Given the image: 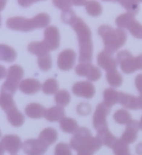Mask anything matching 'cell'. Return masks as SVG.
<instances>
[{"label":"cell","mask_w":142,"mask_h":155,"mask_svg":"<svg viewBox=\"0 0 142 155\" xmlns=\"http://www.w3.org/2000/svg\"><path fill=\"white\" fill-rule=\"evenodd\" d=\"M76 31L79 45V61L80 64L91 62L92 60L93 46L92 42V33L89 26L79 17H76L70 24Z\"/></svg>","instance_id":"6da1fadb"},{"label":"cell","mask_w":142,"mask_h":155,"mask_svg":"<svg viewBox=\"0 0 142 155\" xmlns=\"http://www.w3.org/2000/svg\"><path fill=\"white\" fill-rule=\"evenodd\" d=\"M60 125L61 130H63V132L68 133V134H75L79 128L76 120L68 117L63 118L60 121Z\"/></svg>","instance_id":"d4e9b609"},{"label":"cell","mask_w":142,"mask_h":155,"mask_svg":"<svg viewBox=\"0 0 142 155\" xmlns=\"http://www.w3.org/2000/svg\"><path fill=\"white\" fill-rule=\"evenodd\" d=\"M70 146L77 152L89 151L94 153L101 148L102 144L100 143L96 137L92 135L89 129L79 127L71 139Z\"/></svg>","instance_id":"277c9868"},{"label":"cell","mask_w":142,"mask_h":155,"mask_svg":"<svg viewBox=\"0 0 142 155\" xmlns=\"http://www.w3.org/2000/svg\"><path fill=\"white\" fill-rule=\"evenodd\" d=\"M27 50L30 53L36 55L38 57H42L49 55V51H51L44 41L31 43L28 44Z\"/></svg>","instance_id":"e0dca14e"},{"label":"cell","mask_w":142,"mask_h":155,"mask_svg":"<svg viewBox=\"0 0 142 155\" xmlns=\"http://www.w3.org/2000/svg\"><path fill=\"white\" fill-rule=\"evenodd\" d=\"M7 74V72L6 68H5L2 65H0V80H2V79L4 78Z\"/></svg>","instance_id":"b9f144b4"},{"label":"cell","mask_w":142,"mask_h":155,"mask_svg":"<svg viewBox=\"0 0 142 155\" xmlns=\"http://www.w3.org/2000/svg\"><path fill=\"white\" fill-rule=\"evenodd\" d=\"M0 107L7 114L12 109H15L16 106L13 99V96L7 93H0Z\"/></svg>","instance_id":"4316f807"},{"label":"cell","mask_w":142,"mask_h":155,"mask_svg":"<svg viewBox=\"0 0 142 155\" xmlns=\"http://www.w3.org/2000/svg\"><path fill=\"white\" fill-rule=\"evenodd\" d=\"M112 107L108 106L103 101L98 104L93 115V125L96 131L108 128L107 117L109 114Z\"/></svg>","instance_id":"52a82bcc"},{"label":"cell","mask_w":142,"mask_h":155,"mask_svg":"<svg viewBox=\"0 0 142 155\" xmlns=\"http://www.w3.org/2000/svg\"><path fill=\"white\" fill-rule=\"evenodd\" d=\"M41 88L40 81L32 78H28L23 80L19 84V89L22 93L28 94V95H32L37 92H39Z\"/></svg>","instance_id":"2e32d148"},{"label":"cell","mask_w":142,"mask_h":155,"mask_svg":"<svg viewBox=\"0 0 142 155\" xmlns=\"http://www.w3.org/2000/svg\"><path fill=\"white\" fill-rule=\"evenodd\" d=\"M46 109L44 107L37 103H31L27 105L25 108L26 115L30 118L38 119L44 116Z\"/></svg>","instance_id":"ffe728a7"},{"label":"cell","mask_w":142,"mask_h":155,"mask_svg":"<svg viewBox=\"0 0 142 155\" xmlns=\"http://www.w3.org/2000/svg\"><path fill=\"white\" fill-rule=\"evenodd\" d=\"M135 84L137 91L140 93V95H142V74L137 76L135 79Z\"/></svg>","instance_id":"ab89813d"},{"label":"cell","mask_w":142,"mask_h":155,"mask_svg":"<svg viewBox=\"0 0 142 155\" xmlns=\"http://www.w3.org/2000/svg\"><path fill=\"white\" fill-rule=\"evenodd\" d=\"M53 3L56 7L63 11L70 9L72 4V1H53Z\"/></svg>","instance_id":"f35d334b"},{"label":"cell","mask_w":142,"mask_h":155,"mask_svg":"<svg viewBox=\"0 0 142 155\" xmlns=\"http://www.w3.org/2000/svg\"><path fill=\"white\" fill-rule=\"evenodd\" d=\"M72 4L74 5H79V6H80V5H84L85 6L87 1H72Z\"/></svg>","instance_id":"ee69618b"},{"label":"cell","mask_w":142,"mask_h":155,"mask_svg":"<svg viewBox=\"0 0 142 155\" xmlns=\"http://www.w3.org/2000/svg\"><path fill=\"white\" fill-rule=\"evenodd\" d=\"M76 14L73 10L68 9L65 10V11H63L62 12V14H61V19L63 23H66V24H69L70 25L71 23H72L73 19L76 18Z\"/></svg>","instance_id":"8d00e7d4"},{"label":"cell","mask_w":142,"mask_h":155,"mask_svg":"<svg viewBox=\"0 0 142 155\" xmlns=\"http://www.w3.org/2000/svg\"><path fill=\"white\" fill-rule=\"evenodd\" d=\"M98 33L102 37L105 44V51L112 55L121 48L127 40V34L123 29H114L111 26H100Z\"/></svg>","instance_id":"3957f363"},{"label":"cell","mask_w":142,"mask_h":155,"mask_svg":"<svg viewBox=\"0 0 142 155\" xmlns=\"http://www.w3.org/2000/svg\"><path fill=\"white\" fill-rule=\"evenodd\" d=\"M7 120L15 127H20L24 125L25 118L17 108H15L7 113Z\"/></svg>","instance_id":"cb8c5ba5"},{"label":"cell","mask_w":142,"mask_h":155,"mask_svg":"<svg viewBox=\"0 0 142 155\" xmlns=\"http://www.w3.org/2000/svg\"><path fill=\"white\" fill-rule=\"evenodd\" d=\"M1 23H2V17L0 15V27H1Z\"/></svg>","instance_id":"f907efd6"},{"label":"cell","mask_w":142,"mask_h":155,"mask_svg":"<svg viewBox=\"0 0 142 155\" xmlns=\"http://www.w3.org/2000/svg\"><path fill=\"white\" fill-rule=\"evenodd\" d=\"M48 147L40 138L28 139L23 143V150L27 155H43L47 152Z\"/></svg>","instance_id":"ba28073f"},{"label":"cell","mask_w":142,"mask_h":155,"mask_svg":"<svg viewBox=\"0 0 142 155\" xmlns=\"http://www.w3.org/2000/svg\"><path fill=\"white\" fill-rule=\"evenodd\" d=\"M51 18L46 13H40L31 19L24 17H11L7 19V27L11 30L19 31H31L37 28L47 27Z\"/></svg>","instance_id":"7a4b0ae2"},{"label":"cell","mask_w":142,"mask_h":155,"mask_svg":"<svg viewBox=\"0 0 142 155\" xmlns=\"http://www.w3.org/2000/svg\"><path fill=\"white\" fill-rule=\"evenodd\" d=\"M46 120L51 122L55 121H60L63 118L65 117V111L63 108L60 106H53L48 109H46L44 114Z\"/></svg>","instance_id":"ac0fdd59"},{"label":"cell","mask_w":142,"mask_h":155,"mask_svg":"<svg viewBox=\"0 0 142 155\" xmlns=\"http://www.w3.org/2000/svg\"><path fill=\"white\" fill-rule=\"evenodd\" d=\"M117 64H120L121 70L126 74L133 73L137 70L142 69L141 62L139 56L133 57V56L127 50L120 51L117 55Z\"/></svg>","instance_id":"5b68a950"},{"label":"cell","mask_w":142,"mask_h":155,"mask_svg":"<svg viewBox=\"0 0 142 155\" xmlns=\"http://www.w3.org/2000/svg\"><path fill=\"white\" fill-rule=\"evenodd\" d=\"M119 2L123 6L128 13L133 15H137L139 12L140 6L137 1H119Z\"/></svg>","instance_id":"836d02e7"},{"label":"cell","mask_w":142,"mask_h":155,"mask_svg":"<svg viewBox=\"0 0 142 155\" xmlns=\"http://www.w3.org/2000/svg\"><path fill=\"white\" fill-rule=\"evenodd\" d=\"M39 138L45 142L47 146H51L57 141L58 134L56 132V130L52 128H47L40 133Z\"/></svg>","instance_id":"603a6c76"},{"label":"cell","mask_w":142,"mask_h":155,"mask_svg":"<svg viewBox=\"0 0 142 155\" xmlns=\"http://www.w3.org/2000/svg\"><path fill=\"white\" fill-rule=\"evenodd\" d=\"M0 137H1V131H0Z\"/></svg>","instance_id":"816d5d0a"},{"label":"cell","mask_w":142,"mask_h":155,"mask_svg":"<svg viewBox=\"0 0 142 155\" xmlns=\"http://www.w3.org/2000/svg\"><path fill=\"white\" fill-rule=\"evenodd\" d=\"M43 92L47 95L57 93L59 89V84L56 79L50 78L45 81L42 86Z\"/></svg>","instance_id":"1f68e13d"},{"label":"cell","mask_w":142,"mask_h":155,"mask_svg":"<svg viewBox=\"0 0 142 155\" xmlns=\"http://www.w3.org/2000/svg\"><path fill=\"white\" fill-rule=\"evenodd\" d=\"M19 2V4L21 5L22 7H27L29 6L34 3V2H36L38 1H32V0H31V1H27V0H20V1H18Z\"/></svg>","instance_id":"60d3db41"},{"label":"cell","mask_w":142,"mask_h":155,"mask_svg":"<svg viewBox=\"0 0 142 155\" xmlns=\"http://www.w3.org/2000/svg\"><path fill=\"white\" fill-rule=\"evenodd\" d=\"M119 103L127 109H133V110L139 109L138 97H136L133 95H130V94H126V93L120 92Z\"/></svg>","instance_id":"44dd1931"},{"label":"cell","mask_w":142,"mask_h":155,"mask_svg":"<svg viewBox=\"0 0 142 155\" xmlns=\"http://www.w3.org/2000/svg\"><path fill=\"white\" fill-rule=\"evenodd\" d=\"M77 155H93V153L89 151H79L77 153Z\"/></svg>","instance_id":"f6af8a7d"},{"label":"cell","mask_w":142,"mask_h":155,"mask_svg":"<svg viewBox=\"0 0 142 155\" xmlns=\"http://www.w3.org/2000/svg\"><path fill=\"white\" fill-rule=\"evenodd\" d=\"M97 64L103 69L106 70L107 72L117 70V61L113 58L112 54L106 51H102L97 56Z\"/></svg>","instance_id":"5bb4252c"},{"label":"cell","mask_w":142,"mask_h":155,"mask_svg":"<svg viewBox=\"0 0 142 155\" xmlns=\"http://www.w3.org/2000/svg\"><path fill=\"white\" fill-rule=\"evenodd\" d=\"M4 149L1 146V144H0V155H4Z\"/></svg>","instance_id":"c3c4849f"},{"label":"cell","mask_w":142,"mask_h":155,"mask_svg":"<svg viewBox=\"0 0 142 155\" xmlns=\"http://www.w3.org/2000/svg\"><path fill=\"white\" fill-rule=\"evenodd\" d=\"M85 9L90 15L94 17L99 16L102 13V7L99 2L95 1H87Z\"/></svg>","instance_id":"d6a6232c"},{"label":"cell","mask_w":142,"mask_h":155,"mask_svg":"<svg viewBox=\"0 0 142 155\" xmlns=\"http://www.w3.org/2000/svg\"><path fill=\"white\" fill-rule=\"evenodd\" d=\"M114 155H129L130 154V150L128 147V144L125 143L123 140L121 138L117 139L116 142L112 146Z\"/></svg>","instance_id":"4dcf8cb0"},{"label":"cell","mask_w":142,"mask_h":155,"mask_svg":"<svg viewBox=\"0 0 142 155\" xmlns=\"http://www.w3.org/2000/svg\"><path fill=\"white\" fill-rule=\"evenodd\" d=\"M55 101L57 104V106L61 108L67 106L71 101V96L67 90H60L58 91L55 96Z\"/></svg>","instance_id":"f546056e"},{"label":"cell","mask_w":142,"mask_h":155,"mask_svg":"<svg viewBox=\"0 0 142 155\" xmlns=\"http://www.w3.org/2000/svg\"><path fill=\"white\" fill-rule=\"evenodd\" d=\"M96 137L102 145L109 147V148H112V146L117 140V138L115 137L114 135L110 132L108 128L98 131Z\"/></svg>","instance_id":"d6986e66"},{"label":"cell","mask_w":142,"mask_h":155,"mask_svg":"<svg viewBox=\"0 0 142 155\" xmlns=\"http://www.w3.org/2000/svg\"><path fill=\"white\" fill-rule=\"evenodd\" d=\"M116 24L120 29L127 28L134 37L142 39V25L136 20L134 15L127 12L119 15L116 19Z\"/></svg>","instance_id":"8992f818"},{"label":"cell","mask_w":142,"mask_h":155,"mask_svg":"<svg viewBox=\"0 0 142 155\" xmlns=\"http://www.w3.org/2000/svg\"><path fill=\"white\" fill-rule=\"evenodd\" d=\"M16 56V51L13 48L6 44H0V60L6 62H13Z\"/></svg>","instance_id":"7402d4cb"},{"label":"cell","mask_w":142,"mask_h":155,"mask_svg":"<svg viewBox=\"0 0 142 155\" xmlns=\"http://www.w3.org/2000/svg\"><path fill=\"white\" fill-rule=\"evenodd\" d=\"M139 125H140V129H141L142 130V117L141 119H140V122H139Z\"/></svg>","instance_id":"681fc988"},{"label":"cell","mask_w":142,"mask_h":155,"mask_svg":"<svg viewBox=\"0 0 142 155\" xmlns=\"http://www.w3.org/2000/svg\"><path fill=\"white\" fill-rule=\"evenodd\" d=\"M76 72L80 77H86L89 81H96L101 77V71L97 67L89 64H79L76 68Z\"/></svg>","instance_id":"9c48e42d"},{"label":"cell","mask_w":142,"mask_h":155,"mask_svg":"<svg viewBox=\"0 0 142 155\" xmlns=\"http://www.w3.org/2000/svg\"><path fill=\"white\" fill-rule=\"evenodd\" d=\"M92 107L88 103H80L77 106V113L81 116H87L91 113Z\"/></svg>","instance_id":"74e56055"},{"label":"cell","mask_w":142,"mask_h":155,"mask_svg":"<svg viewBox=\"0 0 142 155\" xmlns=\"http://www.w3.org/2000/svg\"><path fill=\"white\" fill-rule=\"evenodd\" d=\"M140 129V125L137 120H133L127 125L124 132L121 135V140H123L125 143L132 144L137 139V134Z\"/></svg>","instance_id":"9a60e30c"},{"label":"cell","mask_w":142,"mask_h":155,"mask_svg":"<svg viewBox=\"0 0 142 155\" xmlns=\"http://www.w3.org/2000/svg\"><path fill=\"white\" fill-rule=\"evenodd\" d=\"M60 32L56 27L50 26L44 31V42L47 44L50 50H56L60 46Z\"/></svg>","instance_id":"4fadbf2b"},{"label":"cell","mask_w":142,"mask_h":155,"mask_svg":"<svg viewBox=\"0 0 142 155\" xmlns=\"http://www.w3.org/2000/svg\"><path fill=\"white\" fill-rule=\"evenodd\" d=\"M76 53L72 49H66L61 51L58 56L57 65L60 69L69 71L73 68L76 61Z\"/></svg>","instance_id":"8fae6325"},{"label":"cell","mask_w":142,"mask_h":155,"mask_svg":"<svg viewBox=\"0 0 142 155\" xmlns=\"http://www.w3.org/2000/svg\"><path fill=\"white\" fill-rule=\"evenodd\" d=\"M138 104H139V109H142V95L138 97Z\"/></svg>","instance_id":"7dc6e473"},{"label":"cell","mask_w":142,"mask_h":155,"mask_svg":"<svg viewBox=\"0 0 142 155\" xmlns=\"http://www.w3.org/2000/svg\"><path fill=\"white\" fill-rule=\"evenodd\" d=\"M55 155H72L71 147L63 142L57 144L55 149Z\"/></svg>","instance_id":"d590c367"},{"label":"cell","mask_w":142,"mask_h":155,"mask_svg":"<svg viewBox=\"0 0 142 155\" xmlns=\"http://www.w3.org/2000/svg\"><path fill=\"white\" fill-rule=\"evenodd\" d=\"M113 119L120 125H128L132 121V116L129 112L124 109H119L113 114Z\"/></svg>","instance_id":"83f0119b"},{"label":"cell","mask_w":142,"mask_h":155,"mask_svg":"<svg viewBox=\"0 0 142 155\" xmlns=\"http://www.w3.org/2000/svg\"><path fill=\"white\" fill-rule=\"evenodd\" d=\"M72 92L77 97L91 99L95 95V88L94 85L88 81H81L76 83L72 87Z\"/></svg>","instance_id":"7c38bea8"},{"label":"cell","mask_w":142,"mask_h":155,"mask_svg":"<svg viewBox=\"0 0 142 155\" xmlns=\"http://www.w3.org/2000/svg\"><path fill=\"white\" fill-rule=\"evenodd\" d=\"M6 4H7V1H0V12L4 9Z\"/></svg>","instance_id":"bcb514c9"},{"label":"cell","mask_w":142,"mask_h":155,"mask_svg":"<svg viewBox=\"0 0 142 155\" xmlns=\"http://www.w3.org/2000/svg\"><path fill=\"white\" fill-rule=\"evenodd\" d=\"M136 153L137 155H142V142L139 143L136 147Z\"/></svg>","instance_id":"7bdbcfd3"},{"label":"cell","mask_w":142,"mask_h":155,"mask_svg":"<svg viewBox=\"0 0 142 155\" xmlns=\"http://www.w3.org/2000/svg\"><path fill=\"white\" fill-rule=\"evenodd\" d=\"M1 146L3 147L4 150L15 155L23 148V143L21 139L17 135H6L1 140Z\"/></svg>","instance_id":"30bf717a"},{"label":"cell","mask_w":142,"mask_h":155,"mask_svg":"<svg viewBox=\"0 0 142 155\" xmlns=\"http://www.w3.org/2000/svg\"><path fill=\"white\" fill-rule=\"evenodd\" d=\"M120 92L113 88H107L104 92V102L108 106L112 107L114 104L119 103Z\"/></svg>","instance_id":"484cf974"},{"label":"cell","mask_w":142,"mask_h":155,"mask_svg":"<svg viewBox=\"0 0 142 155\" xmlns=\"http://www.w3.org/2000/svg\"><path fill=\"white\" fill-rule=\"evenodd\" d=\"M106 78L110 85L115 88L120 87L123 83V77L121 76L117 70H112L107 72L106 74Z\"/></svg>","instance_id":"f1b7e54d"},{"label":"cell","mask_w":142,"mask_h":155,"mask_svg":"<svg viewBox=\"0 0 142 155\" xmlns=\"http://www.w3.org/2000/svg\"><path fill=\"white\" fill-rule=\"evenodd\" d=\"M38 65L39 68L42 71L47 72L51 69V66H52V60H51V55H47V56H42V57H39L38 59Z\"/></svg>","instance_id":"e575fe53"}]
</instances>
